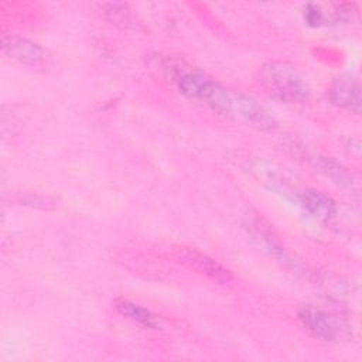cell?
Masks as SVG:
<instances>
[{
  "label": "cell",
  "instance_id": "cell-1",
  "mask_svg": "<svg viewBox=\"0 0 362 362\" xmlns=\"http://www.w3.org/2000/svg\"><path fill=\"white\" fill-rule=\"evenodd\" d=\"M260 86L281 102L303 105L311 99V88L296 65L286 61H267L257 72Z\"/></svg>",
  "mask_w": 362,
  "mask_h": 362
},
{
  "label": "cell",
  "instance_id": "cell-2",
  "mask_svg": "<svg viewBox=\"0 0 362 362\" xmlns=\"http://www.w3.org/2000/svg\"><path fill=\"white\" fill-rule=\"evenodd\" d=\"M297 318L310 335L324 342H339L349 332V327L338 317L310 304H304L297 310Z\"/></svg>",
  "mask_w": 362,
  "mask_h": 362
},
{
  "label": "cell",
  "instance_id": "cell-8",
  "mask_svg": "<svg viewBox=\"0 0 362 362\" xmlns=\"http://www.w3.org/2000/svg\"><path fill=\"white\" fill-rule=\"evenodd\" d=\"M113 307L122 317L133 321L143 328L161 329V321L154 313L127 298H116L113 301Z\"/></svg>",
  "mask_w": 362,
  "mask_h": 362
},
{
  "label": "cell",
  "instance_id": "cell-3",
  "mask_svg": "<svg viewBox=\"0 0 362 362\" xmlns=\"http://www.w3.org/2000/svg\"><path fill=\"white\" fill-rule=\"evenodd\" d=\"M247 230L252 235V239L257 243V246L274 260L297 273L298 270H301V263L297 262L293 255L283 246L279 236L264 221L250 219L247 223Z\"/></svg>",
  "mask_w": 362,
  "mask_h": 362
},
{
  "label": "cell",
  "instance_id": "cell-9",
  "mask_svg": "<svg viewBox=\"0 0 362 362\" xmlns=\"http://www.w3.org/2000/svg\"><path fill=\"white\" fill-rule=\"evenodd\" d=\"M100 14L110 24L117 25L120 28H133L139 27V21L136 16L132 13L130 7L124 3H103L100 4Z\"/></svg>",
  "mask_w": 362,
  "mask_h": 362
},
{
  "label": "cell",
  "instance_id": "cell-7",
  "mask_svg": "<svg viewBox=\"0 0 362 362\" xmlns=\"http://www.w3.org/2000/svg\"><path fill=\"white\" fill-rule=\"evenodd\" d=\"M298 202L303 209L315 219L329 221L337 215L335 201L322 191L305 189L298 194Z\"/></svg>",
  "mask_w": 362,
  "mask_h": 362
},
{
  "label": "cell",
  "instance_id": "cell-4",
  "mask_svg": "<svg viewBox=\"0 0 362 362\" xmlns=\"http://www.w3.org/2000/svg\"><path fill=\"white\" fill-rule=\"evenodd\" d=\"M1 48L7 57L30 68H45L49 62V54L45 48L21 35L4 34Z\"/></svg>",
  "mask_w": 362,
  "mask_h": 362
},
{
  "label": "cell",
  "instance_id": "cell-11",
  "mask_svg": "<svg viewBox=\"0 0 362 362\" xmlns=\"http://www.w3.org/2000/svg\"><path fill=\"white\" fill-rule=\"evenodd\" d=\"M304 20L308 25L318 27L324 23L325 16L324 11H321V8L317 4H307L304 8Z\"/></svg>",
  "mask_w": 362,
  "mask_h": 362
},
{
  "label": "cell",
  "instance_id": "cell-10",
  "mask_svg": "<svg viewBox=\"0 0 362 362\" xmlns=\"http://www.w3.org/2000/svg\"><path fill=\"white\" fill-rule=\"evenodd\" d=\"M315 165L322 171L327 177H329L334 182L338 185H349L351 184V174L344 168L341 164H338L335 160L329 157L318 156L315 157Z\"/></svg>",
  "mask_w": 362,
  "mask_h": 362
},
{
  "label": "cell",
  "instance_id": "cell-5",
  "mask_svg": "<svg viewBox=\"0 0 362 362\" xmlns=\"http://www.w3.org/2000/svg\"><path fill=\"white\" fill-rule=\"evenodd\" d=\"M178 260L188 269L219 284L229 283L233 277L230 270L222 266L218 260L195 249H181L178 252Z\"/></svg>",
  "mask_w": 362,
  "mask_h": 362
},
{
  "label": "cell",
  "instance_id": "cell-6",
  "mask_svg": "<svg viewBox=\"0 0 362 362\" xmlns=\"http://www.w3.org/2000/svg\"><path fill=\"white\" fill-rule=\"evenodd\" d=\"M329 99L335 106L358 115L361 112L359 81L351 75L337 78L329 88Z\"/></svg>",
  "mask_w": 362,
  "mask_h": 362
}]
</instances>
